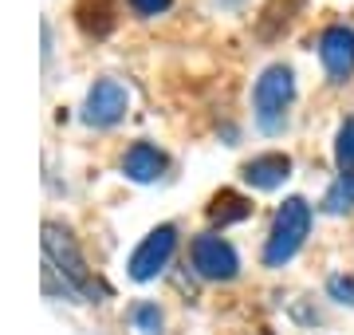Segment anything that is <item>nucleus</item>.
<instances>
[{
    "label": "nucleus",
    "instance_id": "f257e3e1",
    "mask_svg": "<svg viewBox=\"0 0 354 335\" xmlns=\"http://www.w3.org/2000/svg\"><path fill=\"white\" fill-rule=\"evenodd\" d=\"M44 253H48V276L64 280L67 296H83V300L106 296V284L95 280V272L87 269V257L75 245L71 229L55 225V221H44Z\"/></svg>",
    "mask_w": 354,
    "mask_h": 335
},
{
    "label": "nucleus",
    "instance_id": "f03ea898",
    "mask_svg": "<svg viewBox=\"0 0 354 335\" xmlns=\"http://www.w3.org/2000/svg\"><path fill=\"white\" fill-rule=\"evenodd\" d=\"M307 233H311V206L304 197H288L279 206L276 221H272V233H268L264 245V264L268 269H283L299 248H304Z\"/></svg>",
    "mask_w": 354,
    "mask_h": 335
},
{
    "label": "nucleus",
    "instance_id": "7ed1b4c3",
    "mask_svg": "<svg viewBox=\"0 0 354 335\" xmlns=\"http://www.w3.org/2000/svg\"><path fill=\"white\" fill-rule=\"evenodd\" d=\"M291 99H295V75H291V67L272 64L264 75L256 79V91H252V111H256L260 130L276 134L283 127V118H288Z\"/></svg>",
    "mask_w": 354,
    "mask_h": 335
},
{
    "label": "nucleus",
    "instance_id": "20e7f679",
    "mask_svg": "<svg viewBox=\"0 0 354 335\" xmlns=\"http://www.w3.org/2000/svg\"><path fill=\"white\" fill-rule=\"evenodd\" d=\"M174 248H177V229L174 225H158V229L142 241L134 253H130V276L138 284H146V280H153L158 272L169 264V257H174Z\"/></svg>",
    "mask_w": 354,
    "mask_h": 335
},
{
    "label": "nucleus",
    "instance_id": "39448f33",
    "mask_svg": "<svg viewBox=\"0 0 354 335\" xmlns=\"http://www.w3.org/2000/svg\"><path fill=\"white\" fill-rule=\"evenodd\" d=\"M193 269L201 272L205 280H232L241 260H236V248L228 245L225 237L205 233V237L193 241Z\"/></svg>",
    "mask_w": 354,
    "mask_h": 335
},
{
    "label": "nucleus",
    "instance_id": "423d86ee",
    "mask_svg": "<svg viewBox=\"0 0 354 335\" xmlns=\"http://www.w3.org/2000/svg\"><path fill=\"white\" fill-rule=\"evenodd\" d=\"M127 107H130V95L118 79H95V87L87 91V103H83V118L91 127H114L127 115Z\"/></svg>",
    "mask_w": 354,
    "mask_h": 335
},
{
    "label": "nucleus",
    "instance_id": "0eeeda50",
    "mask_svg": "<svg viewBox=\"0 0 354 335\" xmlns=\"http://www.w3.org/2000/svg\"><path fill=\"white\" fill-rule=\"evenodd\" d=\"M319 60H323L330 79H351L354 75V28L330 24L319 36Z\"/></svg>",
    "mask_w": 354,
    "mask_h": 335
},
{
    "label": "nucleus",
    "instance_id": "6e6552de",
    "mask_svg": "<svg viewBox=\"0 0 354 335\" xmlns=\"http://www.w3.org/2000/svg\"><path fill=\"white\" fill-rule=\"evenodd\" d=\"M291 178V158L272 150V154H256L252 162H244V181L256 190H276Z\"/></svg>",
    "mask_w": 354,
    "mask_h": 335
},
{
    "label": "nucleus",
    "instance_id": "1a4fd4ad",
    "mask_svg": "<svg viewBox=\"0 0 354 335\" xmlns=\"http://www.w3.org/2000/svg\"><path fill=\"white\" fill-rule=\"evenodd\" d=\"M122 170H127L130 181H158L165 174V154L158 150V146H150V142H134L127 150V158H122Z\"/></svg>",
    "mask_w": 354,
    "mask_h": 335
},
{
    "label": "nucleus",
    "instance_id": "9d476101",
    "mask_svg": "<svg viewBox=\"0 0 354 335\" xmlns=\"http://www.w3.org/2000/svg\"><path fill=\"white\" fill-rule=\"evenodd\" d=\"M75 16H79V24H83V32H91V36H106L111 24H114V4L111 0H79Z\"/></svg>",
    "mask_w": 354,
    "mask_h": 335
},
{
    "label": "nucleus",
    "instance_id": "9b49d317",
    "mask_svg": "<svg viewBox=\"0 0 354 335\" xmlns=\"http://www.w3.org/2000/svg\"><path fill=\"white\" fill-rule=\"evenodd\" d=\"M209 217L221 221V225H228V221H241V217H248V201H244V197H236L232 190H221V194L213 197V206H209Z\"/></svg>",
    "mask_w": 354,
    "mask_h": 335
},
{
    "label": "nucleus",
    "instance_id": "f8f14e48",
    "mask_svg": "<svg viewBox=\"0 0 354 335\" xmlns=\"http://www.w3.org/2000/svg\"><path fill=\"white\" fill-rule=\"evenodd\" d=\"M323 209L327 213H346V209H354V174H339V181L323 197Z\"/></svg>",
    "mask_w": 354,
    "mask_h": 335
},
{
    "label": "nucleus",
    "instance_id": "ddd939ff",
    "mask_svg": "<svg viewBox=\"0 0 354 335\" xmlns=\"http://www.w3.org/2000/svg\"><path fill=\"white\" fill-rule=\"evenodd\" d=\"M335 162H339L342 174H354V115L335 134Z\"/></svg>",
    "mask_w": 354,
    "mask_h": 335
},
{
    "label": "nucleus",
    "instance_id": "4468645a",
    "mask_svg": "<svg viewBox=\"0 0 354 335\" xmlns=\"http://www.w3.org/2000/svg\"><path fill=\"white\" fill-rule=\"evenodd\" d=\"M134 327L142 335H162V311L153 308V304H138L134 308Z\"/></svg>",
    "mask_w": 354,
    "mask_h": 335
},
{
    "label": "nucleus",
    "instance_id": "2eb2a0df",
    "mask_svg": "<svg viewBox=\"0 0 354 335\" xmlns=\"http://www.w3.org/2000/svg\"><path fill=\"white\" fill-rule=\"evenodd\" d=\"M327 292H330V300H339V304H354V276H330Z\"/></svg>",
    "mask_w": 354,
    "mask_h": 335
},
{
    "label": "nucleus",
    "instance_id": "dca6fc26",
    "mask_svg": "<svg viewBox=\"0 0 354 335\" xmlns=\"http://www.w3.org/2000/svg\"><path fill=\"white\" fill-rule=\"evenodd\" d=\"M127 4H130L138 16H162L165 8L174 4V0H127Z\"/></svg>",
    "mask_w": 354,
    "mask_h": 335
}]
</instances>
